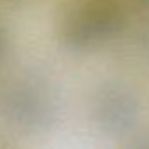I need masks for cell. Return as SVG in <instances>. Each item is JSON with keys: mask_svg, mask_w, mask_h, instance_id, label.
Segmentation results:
<instances>
[{"mask_svg": "<svg viewBox=\"0 0 149 149\" xmlns=\"http://www.w3.org/2000/svg\"><path fill=\"white\" fill-rule=\"evenodd\" d=\"M126 25V16L114 0H79L60 21V39L72 51H90L116 39Z\"/></svg>", "mask_w": 149, "mask_h": 149, "instance_id": "1", "label": "cell"}, {"mask_svg": "<svg viewBox=\"0 0 149 149\" xmlns=\"http://www.w3.org/2000/svg\"><path fill=\"white\" fill-rule=\"evenodd\" d=\"M56 114L51 88L39 77L18 76L0 83V119L19 130L46 128Z\"/></svg>", "mask_w": 149, "mask_h": 149, "instance_id": "2", "label": "cell"}, {"mask_svg": "<svg viewBox=\"0 0 149 149\" xmlns=\"http://www.w3.org/2000/svg\"><path fill=\"white\" fill-rule=\"evenodd\" d=\"M93 121L109 133L130 130L139 118V102L123 84L105 83L95 90L90 100Z\"/></svg>", "mask_w": 149, "mask_h": 149, "instance_id": "3", "label": "cell"}, {"mask_svg": "<svg viewBox=\"0 0 149 149\" xmlns=\"http://www.w3.org/2000/svg\"><path fill=\"white\" fill-rule=\"evenodd\" d=\"M7 46H9V37H7V30L4 26V23L0 21V60H2L7 53Z\"/></svg>", "mask_w": 149, "mask_h": 149, "instance_id": "4", "label": "cell"}, {"mask_svg": "<svg viewBox=\"0 0 149 149\" xmlns=\"http://www.w3.org/2000/svg\"><path fill=\"white\" fill-rule=\"evenodd\" d=\"M137 2L142 6V7H146V9H149V0H137Z\"/></svg>", "mask_w": 149, "mask_h": 149, "instance_id": "5", "label": "cell"}, {"mask_svg": "<svg viewBox=\"0 0 149 149\" xmlns=\"http://www.w3.org/2000/svg\"><path fill=\"white\" fill-rule=\"evenodd\" d=\"M6 2H16V0H6Z\"/></svg>", "mask_w": 149, "mask_h": 149, "instance_id": "6", "label": "cell"}]
</instances>
